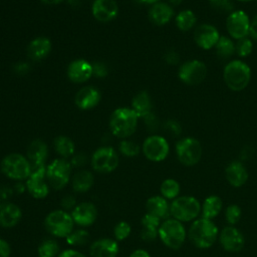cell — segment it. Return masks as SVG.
Segmentation results:
<instances>
[{"instance_id": "1", "label": "cell", "mask_w": 257, "mask_h": 257, "mask_svg": "<svg viewBox=\"0 0 257 257\" xmlns=\"http://www.w3.org/2000/svg\"><path fill=\"white\" fill-rule=\"evenodd\" d=\"M188 235L196 247L206 249L216 242L219 230L212 220L202 217L194 220L189 228Z\"/></svg>"}, {"instance_id": "2", "label": "cell", "mask_w": 257, "mask_h": 257, "mask_svg": "<svg viewBox=\"0 0 257 257\" xmlns=\"http://www.w3.org/2000/svg\"><path fill=\"white\" fill-rule=\"evenodd\" d=\"M138 119L139 116L133 108L118 107L109 117L110 132L119 139H126L136 132Z\"/></svg>"}, {"instance_id": "3", "label": "cell", "mask_w": 257, "mask_h": 257, "mask_svg": "<svg viewBox=\"0 0 257 257\" xmlns=\"http://www.w3.org/2000/svg\"><path fill=\"white\" fill-rule=\"evenodd\" d=\"M0 170L10 180L16 182L26 181L31 173V164L27 157L18 153H12L2 159Z\"/></svg>"}, {"instance_id": "4", "label": "cell", "mask_w": 257, "mask_h": 257, "mask_svg": "<svg viewBox=\"0 0 257 257\" xmlns=\"http://www.w3.org/2000/svg\"><path fill=\"white\" fill-rule=\"evenodd\" d=\"M74 226L70 212L63 209L53 210L44 218L46 231L56 238H66L73 231Z\"/></svg>"}, {"instance_id": "5", "label": "cell", "mask_w": 257, "mask_h": 257, "mask_svg": "<svg viewBox=\"0 0 257 257\" xmlns=\"http://www.w3.org/2000/svg\"><path fill=\"white\" fill-rule=\"evenodd\" d=\"M223 77L226 85L234 91L244 89L250 81V67L241 60H233L227 63L223 71Z\"/></svg>"}, {"instance_id": "6", "label": "cell", "mask_w": 257, "mask_h": 257, "mask_svg": "<svg viewBox=\"0 0 257 257\" xmlns=\"http://www.w3.org/2000/svg\"><path fill=\"white\" fill-rule=\"evenodd\" d=\"M201 211L202 206L199 200L192 196L177 197L170 204V215L180 222L196 220Z\"/></svg>"}, {"instance_id": "7", "label": "cell", "mask_w": 257, "mask_h": 257, "mask_svg": "<svg viewBox=\"0 0 257 257\" xmlns=\"http://www.w3.org/2000/svg\"><path fill=\"white\" fill-rule=\"evenodd\" d=\"M187 233L182 222L168 218L164 220L159 227V238L169 248L177 250L185 242Z\"/></svg>"}, {"instance_id": "8", "label": "cell", "mask_w": 257, "mask_h": 257, "mask_svg": "<svg viewBox=\"0 0 257 257\" xmlns=\"http://www.w3.org/2000/svg\"><path fill=\"white\" fill-rule=\"evenodd\" d=\"M72 166L66 159L58 158L46 166V180L50 188L62 190L71 181Z\"/></svg>"}, {"instance_id": "9", "label": "cell", "mask_w": 257, "mask_h": 257, "mask_svg": "<svg viewBox=\"0 0 257 257\" xmlns=\"http://www.w3.org/2000/svg\"><path fill=\"white\" fill-rule=\"evenodd\" d=\"M46 166L44 165H31L30 176L25 181L26 191L28 194L37 200L46 198L50 192V186L45 177Z\"/></svg>"}, {"instance_id": "10", "label": "cell", "mask_w": 257, "mask_h": 257, "mask_svg": "<svg viewBox=\"0 0 257 257\" xmlns=\"http://www.w3.org/2000/svg\"><path fill=\"white\" fill-rule=\"evenodd\" d=\"M176 154L180 163L185 166H194L201 160L202 146L194 138H184L176 144Z\"/></svg>"}, {"instance_id": "11", "label": "cell", "mask_w": 257, "mask_h": 257, "mask_svg": "<svg viewBox=\"0 0 257 257\" xmlns=\"http://www.w3.org/2000/svg\"><path fill=\"white\" fill-rule=\"evenodd\" d=\"M117 166L118 155L111 147H100L92 154L91 167L97 173H111L117 168Z\"/></svg>"}, {"instance_id": "12", "label": "cell", "mask_w": 257, "mask_h": 257, "mask_svg": "<svg viewBox=\"0 0 257 257\" xmlns=\"http://www.w3.org/2000/svg\"><path fill=\"white\" fill-rule=\"evenodd\" d=\"M142 151L149 161L162 162L168 157L170 146L165 138L153 135L145 140Z\"/></svg>"}, {"instance_id": "13", "label": "cell", "mask_w": 257, "mask_h": 257, "mask_svg": "<svg viewBox=\"0 0 257 257\" xmlns=\"http://www.w3.org/2000/svg\"><path fill=\"white\" fill-rule=\"evenodd\" d=\"M178 75L184 83L196 85L205 79L207 75V67L202 61L189 60L181 65Z\"/></svg>"}, {"instance_id": "14", "label": "cell", "mask_w": 257, "mask_h": 257, "mask_svg": "<svg viewBox=\"0 0 257 257\" xmlns=\"http://www.w3.org/2000/svg\"><path fill=\"white\" fill-rule=\"evenodd\" d=\"M70 214L77 227L87 228L96 221L98 211L92 202L83 201L77 203Z\"/></svg>"}, {"instance_id": "15", "label": "cell", "mask_w": 257, "mask_h": 257, "mask_svg": "<svg viewBox=\"0 0 257 257\" xmlns=\"http://www.w3.org/2000/svg\"><path fill=\"white\" fill-rule=\"evenodd\" d=\"M226 27L230 36L239 40L246 37L249 33V18L247 14L242 10L234 11L227 17Z\"/></svg>"}, {"instance_id": "16", "label": "cell", "mask_w": 257, "mask_h": 257, "mask_svg": "<svg viewBox=\"0 0 257 257\" xmlns=\"http://www.w3.org/2000/svg\"><path fill=\"white\" fill-rule=\"evenodd\" d=\"M219 242L228 252L240 251L245 243L243 234L234 226H226L219 234Z\"/></svg>"}, {"instance_id": "17", "label": "cell", "mask_w": 257, "mask_h": 257, "mask_svg": "<svg viewBox=\"0 0 257 257\" xmlns=\"http://www.w3.org/2000/svg\"><path fill=\"white\" fill-rule=\"evenodd\" d=\"M118 251V242L114 238H99L89 246L90 257H116Z\"/></svg>"}, {"instance_id": "18", "label": "cell", "mask_w": 257, "mask_h": 257, "mask_svg": "<svg viewBox=\"0 0 257 257\" xmlns=\"http://www.w3.org/2000/svg\"><path fill=\"white\" fill-rule=\"evenodd\" d=\"M21 218L22 211L18 205L9 201L0 204V227L13 228L19 224Z\"/></svg>"}, {"instance_id": "19", "label": "cell", "mask_w": 257, "mask_h": 257, "mask_svg": "<svg viewBox=\"0 0 257 257\" xmlns=\"http://www.w3.org/2000/svg\"><path fill=\"white\" fill-rule=\"evenodd\" d=\"M220 38L218 30L210 24L199 25L194 32V39L198 46L203 49H210L216 45Z\"/></svg>"}, {"instance_id": "20", "label": "cell", "mask_w": 257, "mask_h": 257, "mask_svg": "<svg viewBox=\"0 0 257 257\" xmlns=\"http://www.w3.org/2000/svg\"><path fill=\"white\" fill-rule=\"evenodd\" d=\"M92 15L100 22L113 20L118 12L117 4L114 0H94L92 4Z\"/></svg>"}, {"instance_id": "21", "label": "cell", "mask_w": 257, "mask_h": 257, "mask_svg": "<svg viewBox=\"0 0 257 257\" xmlns=\"http://www.w3.org/2000/svg\"><path fill=\"white\" fill-rule=\"evenodd\" d=\"M92 75V65L84 59H76L69 63L67 68L68 78L75 83L87 81Z\"/></svg>"}, {"instance_id": "22", "label": "cell", "mask_w": 257, "mask_h": 257, "mask_svg": "<svg viewBox=\"0 0 257 257\" xmlns=\"http://www.w3.org/2000/svg\"><path fill=\"white\" fill-rule=\"evenodd\" d=\"M225 176L228 183L235 188L243 186L248 180V172L239 161H233L226 167Z\"/></svg>"}, {"instance_id": "23", "label": "cell", "mask_w": 257, "mask_h": 257, "mask_svg": "<svg viewBox=\"0 0 257 257\" xmlns=\"http://www.w3.org/2000/svg\"><path fill=\"white\" fill-rule=\"evenodd\" d=\"M146 211L160 220L168 219L170 215V204L163 196H152L146 202Z\"/></svg>"}, {"instance_id": "24", "label": "cell", "mask_w": 257, "mask_h": 257, "mask_svg": "<svg viewBox=\"0 0 257 257\" xmlns=\"http://www.w3.org/2000/svg\"><path fill=\"white\" fill-rule=\"evenodd\" d=\"M100 100L99 91L92 86H84L75 95V104L80 109H90L98 104Z\"/></svg>"}, {"instance_id": "25", "label": "cell", "mask_w": 257, "mask_h": 257, "mask_svg": "<svg viewBox=\"0 0 257 257\" xmlns=\"http://www.w3.org/2000/svg\"><path fill=\"white\" fill-rule=\"evenodd\" d=\"M162 220L159 218L146 213L142 220V231H141V238L146 242H152L159 237V227L161 225Z\"/></svg>"}, {"instance_id": "26", "label": "cell", "mask_w": 257, "mask_h": 257, "mask_svg": "<svg viewBox=\"0 0 257 257\" xmlns=\"http://www.w3.org/2000/svg\"><path fill=\"white\" fill-rule=\"evenodd\" d=\"M51 50V42L46 37L34 38L27 47V54L32 60H41L45 58Z\"/></svg>"}, {"instance_id": "27", "label": "cell", "mask_w": 257, "mask_h": 257, "mask_svg": "<svg viewBox=\"0 0 257 257\" xmlns=\"http://www.w3.org/2000/svg\"><path fill=\"white\" fill-rule=\"evenodd\" d=\"M94 183L93 174L88 170H79L71 177V187L73 192L82 194L89 191Z\"/></svg>"}, {"instance_id": "28", "label": "cell", "mask_w": 257, "mask_h": 257, "mask_svg": "<svg viewBox=\"0 0 257 257\" xmlns=\"http://www.w3.org/2000/svg\"><path fill=\"white\" fill-rule=\"evenodd\" d=\"M47 146L41 140L32 141L27 148L26 156L31 165H44L47 159Z\"/></svg>"}, {"instance_id": "29", "label": "cell", "mask_w": 257, "mask_h": 257, "mask_svg": "<svg viewBox=\"0 0 257 257\" xmlns=\"http://www.w3.org/2000/svg\"><path fill=\"white\" fill-rule=\"evenodd\" d=\"M174 11L172 7L166 3L158 2L154 4L149 11V17L156 25H165L173 17Z\"/></svg>"}, {"instance_id": "30", "label": "cell", "mask_w": 257, "mask_h": 257, "mask_svg": "<svg viewBox=\"0 0 257 257\" xmlns=\"http://www.w3.org/2000/svg\"><path fill=\"white\" fill-rule=\"evenodd\" d=\"M132 108L139 117H145L152 113V101L147 91L139 92L132 101Z\"/></svg>"}, {"instance_id": "31", "label": "cell", "mask_w": 257, "mask_h": 257, "mask_svg": "<svg viewBox=\"0 0 257 257\" xmlns=\"http://www.w3.org/2000/svg\"><path fill=\"white\" fill-rule=\"evenodd\" d=\"M223 202L220 197L216 195L209 196L205 199L202 205V217L206 219H214L221 212Z\"/></svg>"}, {"instance_id": "32", "label": "cell", "mask_w": 257, "mask_h": 257, "mask_svg": "<svg viewBox=\"0 0 257 257\" xmlns=\"http://www.w3.org/2000/svg\"><path fill=\"white\" fill-rule=\"evenodd\" d=\"M54 150L60 158L67 159L75 153V146L71 139L65 136H59L54 140Z\"/></svg>"}, {"instance_id": "33", "label": "cell", "mask_w": 257, "mask_h": 257, "mask_svg": "<svg viewBox=\"0 0 257 257\" xmlns=\"http://www.w3.org/2000/svg\"><path fill=\"white\" fill-rule=\"evenodd\" d=\"M66 243L72 247H81L86 245L90 240V235L85 228L78 227L65 238Z\"/></svg>"}, {"instance_id": "34", "label": "cell", "mask_w": 257, "mask_h": 257, "mask_svg": "<svg viewBox=\"0 0 257 257\" xmlns=\"http://www.w3.org/2000/svg\"><path fill=\"white\" fill-rule=\"evenodd\" d=\"M59 253L60 246L55 239L43 240L37 248V254L39 257H57Z\"/></svg>"}, {"instance_id": "35", "label": "cell", "mask_w": 257, "mask_h": 257, "mask_svg": "<svg viewBox=\"0 0 257 257\" xmlns=\"http://www.w3.org/2000/svg\"><path fill=\"white\" fill-rule=\"evenodd\" d=\"M197 18L192 10H183L176 17V25L182 31H189L196 24Z\"/></svg>"}, {"instance_id": "36", "label": "cell", "mask_w": 257, "mask_h": 257, "mask_svg": "<svg viewBox=\"0 0 257 257\" xmlns=\"http://www.w3.org/2000/svg\"><path fill=\"white\" fill-rule=\"evenodd\" d=\"M180 191H181L180 184L174 179L164 180L160 187L161 196H163L167 200H174L177 197H179Z\"/></svg>"}, {"instance_id": "37", "label": "cell", "mask_w": 257, "mask_h": 257, "mask_svg": "<svg viewBox=\"0 0 257 257\" xmlns=\"http://www.w3.org/2000/svg\"><path fill=\"white\" fill-rule=\"evenodd\" d=\"M215 48L217 55L224 59L231 57L235 52V45L233 41L226 36H220L218 42L215 45Z\"/></svg>"}, {"instance_id": "38", "label": "cell", "mask_w": 257, "mask_h": 257, "mask_svg": "<svg viewBox=\"0 0 257 257\" xmlns=\"http://www.w3.org/2000/svg\"><path fill=\"white\" fill-rule=\"evenodd\" d=\"M132 233V226L126 221H119L113 227V238L117 241L125 240Z\"/></svg>"}, {"instance_id": "39", "label": "cell", "mask_w": 257, "mask_h": 257, "mask_svg": "<svg viewBox=\"0 0 257 257\" xmlns=\"http://www.w3.org/2000/svg\"><path fill=\"white\" fill-rule=\"evenodd\" d=\"M118 149H119V152L121 153V155H123L127 158H133V157L138 156L141 151L140 146L137 143L130 141V140L121 141L119 143Z\"/></svg>"}, {"instance_id": "40", "label": "cell", "mask_w": 257, "mask_h": 257, "mask_svg": "<svg viewBox=\"0 0 257 257\" xmlns=\"http://www.w3.org/2000/svg\"><path fill=\"white\" fill-rule=\"evenodd\" d=\"M241 209L238 205H235V204H232V205H229L226 210H225V218H226V221L230 224V225H235L236 223L239 222V220L241 219Z\"/></svg>"}, {"instance_id": "41", "label": "cell", "mask_w": 257, "mask_h": 257, "mask_svg": "<svg viewBox=\"0 0 257 257\" xmlns=\"http://www.w3.org/2000/svg\"><path fill=\"white\" fill-rule=\"evenodd\" d=\"M252 49H253L252 41L246 37L239 39L235 45V51L241 57L248 56L252 52Z\"/></svg>"}, {"instance_id": "42", "label": "cell", "mask_w": 257, "mask_h": 257, "mask_svg": "<svg viewBox=\"0 0 257 257\" xmlns=\"http://www.w3.org/2000/svg\"><path fill=\"white\" fill-rule=\"evenodd\" d=\"M76 204H77V202H76L75 197L70 194L63 196L60 200L61 209L68 211V212H71L73 210V208L76 206Z\"/></svg>"}, {"instance_id": "43", "label": "cell", "mask_w": 257, "mask_h": 257, "mask_svg": "<svg viewBox=\"0 0 257 257\" xmlns=\"http://www.w3.org/2000/svg\"><path fill=\"white\" fill-rule=\"evenodd\" d=\"M92 65V74H94L96 77H105L108 73L107 67L102 62H94Z\"/></svg>"}, {"instance_id": "44", "label": "cell", "mask_w": 257, "mask_h": 257, "mask_svg": "<svg viewBox=\"0 0 257 257\" xmlns=\"http://www.w3.org/2000/svg\"><path fill=\"white\" fill-rule=\"evenodd\" d=\"M212 5L219 10L230 11L233 9V5L230 0H210Z\"/></svg>"}, {"instance_id": "45", "label": "cell", "mask_w": 257, "mask_h": 257, "mask_svg": "<svg viewBox=\"0 0 257 257\" xmlns=\"http://www.w3.org/2000/svg\"><path fill=\"white\" fill-rule=\"evenodd\" d=\"M13 187L8 185H3L0 187V198L2 201H8L14 195Z\"/></svg>"}, {"instance_id": "46", "label": "cell", "mask_w": 257, "mask_h": 257, "mask_svg": "<svg viewBox=\"0 0 257 257\" xmlns=\"http://www.w3.org/2000/svg\"><path fill=\"white\" fill-rule=\"evenodd\" d=\"M12 252L11 246L7 240L0 238V257H10Z\"/></svg>"}, {"instance_id": "47", "label": "cell", "mask_w": 257, "mask_h": 257, "mask_svg": "<svg viewBox=\"0 0 257 257\" xmlns=\"http://www.w3.org/2000/svg\"><path fill=\"white\" fill-rule=\"evenodd\" d=\"M57 257H86V255L79 250L70 248V249H65L60 251Z\"/></svg>"}, {"instance_id": "48", "label": "cell", "mask_w": 257, "mask_h": 257, "mask_svg": "<svg viewBox=\"0 0 257 257\" xmlns=\"http://www.w3.org/2000/svg\"><path fill=\"white\" fill-rule=\"evenodd\" d=\"M86 163V156L83 154H76L72 156L70 164L72 167H81Z\"/></svg>"}, {"instance_id": "49", "label": "cell", "mask_w": 257, "mask_h": 257, "mask_svg": "<svg viewBox=\"0 0 257 257\" xmlns=\"http://www.w3.org/2000/svg\"><path fill=\"white\" fill-rule=\"evenodd\" d=\"M249 33L252 36V38L257 40V15L253 18V20L250 22V28Z\"/></svg>"}, {"instance_id": "50", "label": "cell", "mask_w": 257, "mask_h": 257, "mask_svg": "<svg viewBox=\"0 0 257 257\" xmlns=\"http://www.w3.org/2000/svg\"><path fill=\"white\" fill-rule=\"evenodd\" d=\"M166 61L170 64H176L179 61V55L174 51L168 52L166 54Z\"/></svg>"}, {"instance_id": "51", "label": "cell", "mask_w": 257, "mask_h": 257, "mask_svg": "<svg viewBox=\"0 0 257 257\" xmlns=\"http://www.w3.org/2000/svg\"><path fill=\"white\" fill-rule=\"evenodd\" d=\"M128 257H151V255L145 249H136L130 254Z\"/></svg>"}, {"instance_id": "52", "label": "cell", "mask_w": 257, "mask_h": 257, "mask_svg": "<svg viewBox=\"0 0 257 257\" xmlns=\"http://www.w3.org/2000/svg\"><path fill=\"white\" fill-rule=\"evenodd\" d=\"M144 118H145V121H146L147 125H148L150 128H155V127H156L157 119H156V117H155V115H154L153 113L148 114V115L145 116Z\"/></svg>"}, {"instance_id": "53", "label": "cell", "mask_w": 257, "mask_h": 257, "mask_svg": "<svg viewBox=\"0 0 257 257\" xmlns=\"http://www.w3.org/2000/svg\"><path fill=\"white\" fill-rule=\"evenodd\" d=\"M13 189H14V192L17 193V194H23L25 191H26V185L25 183H22V181L20 182H16L13 186Z\"/></svg>"}, {"instance_id": "54", "label": "cell", "mask_w": 257, "mask_h": 257, "mask_svg": "<svg viewBox=\"0 0 257 257\" xmlns=\"http://www.w3.org/2000/svg\"><path fill=\"white\" fill-rule=\"evenodd\" d=\"M171 132H173L174 134H176V135H179L180 134V132H181V128H180V125L177 123V122H175V121H169L168 123H167V125H166Z\"/></svg>"}, {"instance_id": "55", "label": "cell", "mask_w": 257, "mask_h": 257, "mask_svg": "<svg viewBox=\"0 0 257 257\" xmlns=\"http://www.w3.org/2000/svg\"><path fill=\"white\" fill-rule=\"evenodd\" d=\"M28 68H29V65L27 63H24V62H21V63H18L15 67V70L19 73V74H24L28 71Z\"/></svg>"}, {"instance_id": "56", "label": "cell", "mask_w": 257, "mask_h": 257, "mask_svg": "<svg viewBox=\"0 0 257 257\" xmlns=\"http://www.w3.org/2000/svg\"><path fill=\"white\" fill-rule=\"evenodd\" d=\"M41 1L47 5H56V4H59L60 2H62L63 0H41Z\"/></svg>"}, {"instance_id": "57", "label": "cell", "mask_w": 257, "mask_h": 257, "mask_svg": "<svg viewBox=\"0 0 257 257\" xmlns=\"http://www.w3.org/2000/svg\"><path fill=\"white\" fill-rule=\"evenodd\" d=\"M143 3H147V4H156L158 3L160 0H140Z\"/></svg>"}, {"instance_id": "58", "label": "cell", "mask_w": 257, "mask_h": 257, "mask_svg": "<svg viewBox=\"0 0 257 257\" xmlns=\"http://www.w3.org/2000/svg\"><path fill=\"white\" fill-rule=\"evenodd\" d=\"M173 5H179L183 0H169Z\"/></svg>"}, {"instance_id": "59", "label": "cell", "mask_w": 257, "mask_h": 257, "mask_svg": "<svg viewBox=\"0 0 257 257\" xmlns=\"http://www.w3.org/2000/svg\"><path fill=\"white\" fill-rule=\"evenodd\" d=\"M238 1H243V2H247V1H251V0H238Z\"/></svg>"}, {"instance_id": "60", "label": "cell", "mask_w": 257, "mask_h": 257, "mask_svg": "<svg viewBox=\"0 0 257 257\" xmlns=\"http://www.w3.org/2000/svg\"><path fill=\"white\" fill-rule=\"evenodd\" d=\"M1 203H2V200H1V198H0V204H1Z\"/></svg>"}]
</instances>
